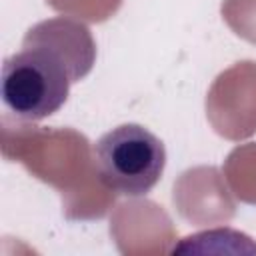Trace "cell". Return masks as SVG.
I'll return each mask as SVG.
<instances>
[{
  "instance_id": "cell-1",
  "label": "cell",
  "mask_w": 256,
  "mask_h": 256,
  "mask_svg": "<svg viewBox=\"0 0 256 256\" xmlns=\"http://www.w3.org/2000/svg\"><path fill=\"white\" fill-rule=\"evenodd\" d=\"M94 54L96 48L84 24L68 18L36 24L24 38V50L2 64L4 106L30 122L58 112L68 100L70 84L90 72Z\"/></svg>"
},
{
  "instance_id": "cell-2",
  "label": "cell",
  "mask_w": 256,
  "mask_h": 256,
  "mask_svg": "<svg viewBox=\"0 0 256 256\" xmlns=\"http://www.w3.org/2000/svg\"><path fill=\"white\" fill-rule=\"evenodd\" d=\"M94 166L100 182L122 196H144L162 178L166 148L140 124H120L94 144Z\"/></svg>"
}]
</instances>
